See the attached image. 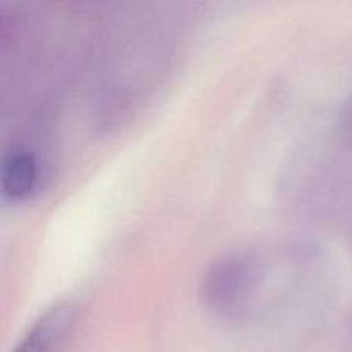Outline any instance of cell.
I'll use <instances>...</instances> for the list:
<instances>
[{
	"instance_id": "6da1fadb",
	"label": "cell",
	"mask_w": 352,
	"mask_h": 352,
	"mask_svg": "<svg viewBox=\"0 0 352 352\" xmlns=\"http://www.w3.org/2000/svg\"><path fill=\"white\" fill-rule=\"evenodd\" d=\"M323 282V254L306 241L232 248L217 254L199 278L210 313L251 322L308 302Z\"/></svg>"
},
{
	"instance_id": "7a4b0ae2",
	"label": "cell",
	"mask_w": 352,
	"mask_h": 352,
	"mask_svg": "<svg viewBox=\"0 0 352 352\" xmlns=\"http://www.w3.org/2000/svg\"><path fill=\"white\" fill-rule=\"evenodd\" d=\"M78 323V308L72 301H55L43 309L12 352H67Z\"/></svg>"
},
{
	"instance_id": "3957f363",
	"label": "cell",
	"mask_w": 352,
	"mask_h": 352,
	"mask_svg": "<svg viewBox=\"0 0 352 352\" xmlns=\"http://www.w3.org/2000/svg\"><path fill=\"white\" fill-rule=\"evenodd\" d=\"M2 192L12 201L26 199L40 184V160L31 148L12 144L2 157Z\"/></svg>"
}]
</instances>
